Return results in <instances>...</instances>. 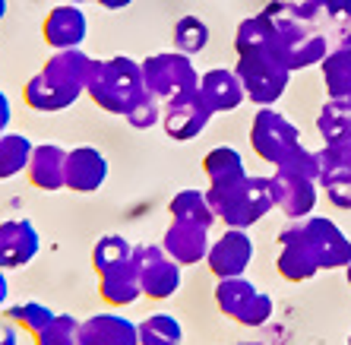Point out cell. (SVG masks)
<instances>
[{"instance_id": "6da1fadb", "label": "cell", "mask_w": 351, "mask_h": 345, "mask_svg": "<svg viewBox=\"0 0 351 345\" xmlns=\"http://www.w3.org/2000/svg\"><path fill=\"white\" fill-rule=\"evenodd\" d=\"M95 58L86 54L82 48L51 51L41 70L23 86V102L38 115H58L73 108L86 95L89 73Z\"/></svg>"}, {"instance_id": "7a4b0ae2", "label": "cell", "mask_w": 351, "mask_h": 345, "mask_svg": "<svg viewBox=\"0 0 351 345\" xmlns=\"http://www.w3.org/2000/svg\"><path fill=\"white\" fill-rule=\"evenodd\" d=\"M269 25V45L266 51L276 54L288 70H301V67H313L326 58V35L301 13V7L276 0L260 13Z\"/></svg>"}, {"instance_id": "3957f363", "label": "cell", "mask_w": 351, "mask_h": 345, "mask_svg": "<svg viewBox=\"0 0 351 345\" xmlns=\"http://www.w3.org/2000/svg\"><path fill=\"white\" fill-rule=\"evenodd\" d=\"M86 95H89L105 115L127 117L130 108L146 95V82H143V67H139V60L127 58V54L105 58V60L95 58Z\"/></svg>"}, {"instance_id": "277c9868", "label": "cell", "mask_w": 351, "mask_h": 345, "mask_svg": "<svg viewBox=\"0 0 351 345\" xmlns=\"http://www.w3.org/2000/svg\"><path fill=\"white\" fill-rule=\"evenodd\" d=\"M209 203H213L219 222H225V228H254L260 219L269 215L272 206V193H269V178H256L247 174L234 184L225 187H206Z\"/></svg>"}, {"instance_id": "5b68a950", "label": "cell", "mask_w": 351, "mask_h": 345, "mask_svg": "<svg viewBox=\"0 0 351 345\" xmlns=\"http://www.w3.org/2000/svg\"><path fill=\"white\" fill-rule=\"evenodd\" d=\"M234 73L241 76V86H244L247 99L260 108H269L285 95L291 70L276 54H269V51L263 48V51H254V54H237Z\"/></svg>"}, {"instance_id": "8992f818", "label": "cell", "mask_w": 351, "mask_h": 345, "mask_svg": "<svg viewBox=\"0 0 351 345\" xmlns=\"http://www.w3.org/2000/svg\"><path fill=\"white\" fill-rule=\"evenodd\" d=\"M215 307H219L228 320L241 323V326H263L272 320V298L256 288L247 276H234V279H219L215 282Z\"/></svg>"}, {"instance_id": "52a82bcc", "label": "cell", "mask_w": 351, "mask_h": 345, "mask_svg": "<svg viewBox=\"0 0 351 345\" xmlns=\"http://www.w3.org/2000/svg\"><path fill=\"white\" fill-rule=\"evenodd\" d=\"M143 67V82L152 95H158L162 102H171L184 92H193L199 86V73L193 67L190 54H180V51H158V54H149L146 60H139Z\"/></svg>"}, {"instance_id": "ba28073f", "label": "cell", "mask_w": 351, "mask_h": 345, "mask_svg": "<svg viewBox=\"0 0 351 345\" xmlns=\"http://www.w3.org/2000/svg\"><path fill=\"white\" fill-rule=\"evenodd\" d=\"M133 266L139 272L143 298H149V301H168L180 292V282H184L180 270L184 266L174 263L162 244H136L133 247Z\"/></svg>"}, {"instance_id": "9c48e42d", "label": "cell", "mask_w": 351, "mask_h": 345, "mask_svg": "<svg viewBox=\"0 0 351 345\" xmlns=\"http://www.w3.org/2000/svg\"><path fill=\"white\" fill-rule=\"evenodd\" d=\"M298 143H301V133L282 111H276V108H260L256 111L254 123H250V149L263 162H269L276 168L285 158L288 149H294Z\"/></svg>"}, {"instance_id": "30bf717a", "label": "cell", "mask_w": 351, "mask_h": 345, "mask_svg": "<svg viewBox=\"0 0 351 345\" xmlns=\"http://www.w3.org/2000/svg\"><path fill=\"white\" fill-rule=\"evenodd\" d=\"M254 238L247 228H228L225 235L209 244V254H206V266L215 279H234V276H247L250 263H254Z\"/></svg>"}, {"instance_id": "8fae6325", "label": "cell", "mask_w": 351, "mask_h": 345, "mask_svg": "<svg viewBox=\"0 0 351 345\" xmlns=\"http://www.w3.org/2000/svg\"><path fill=\"white\" fill-rule=\"evenodd\" d=\"M213 117H215V111L206 105L199 89H193V92H184V95H178V99H171V102H165L162 127L171 140L190 143L209 127Z\"/></svg>"}, {"instance_id": "7c38bea8", "label": "cell", "mask_w": 351, "mask_h": 345, "mask_svg": "<svg viewBox=\"0 0 351 345\" xmlns=\"http://www.w3.org/2000/svg\"><path fill=\"white\" fill-rule=\"evenodd\" d=\"M276 270L285 282H311L319 272L317 254L304 238V225L291 222L285 231H278V257Z\"/></svg>"}, {"instance_id": "4fadbf2b", "label": "cell", "mask_w": 351, "mask_h": 345, "mask_svg": "<svg viewBox=\"0 0 351 345\" xmlns=\"http://www.w3.org/2000/svg\"><path fill=\"white\" fill-rule=\"evenodd\" d=\"M304 238L317 254L319 272L323 270H345L351 263V241L345 238V231L323 215H307L304 219Z\"/></svg>"}, {"instance_id": "5bb4252c", "label": "cell", "mask_w": 351, "mask_h": 345, "mask_svg": "<svg viewBox=\"0 0 351 345\" xmlns=\"http://www.w3.org/2000/svg\"><path fill=\"white\" fill-rule=\"evenodd\" d=\"M86 35H89V16L80 3H58L48 10V16L41 23V38L51 51L82 48Z\"/></svg>"}, {"instance_id": "9a60e30c", "label": "cell", "mask_w": 351, "mask_h": 345, "mask_svg": "<svg viewBox=\"0 0 351 345\" xmlns=\"http://www.w3.org/2000/svg\"><path fill=\"white\" fill-rule=\"evenodd\" d=\"M41 235L32 219H7L0 222V270H23L38 257Z\"/></svg>"}, {"instance_id": "2e32d148", "label": "cell", "mask_w": 351, "mask_h": 345, "mask_svg": "<svg viewBox=\"0 0 351 345\" xmlns=\"http://www.w3.org/2000/svg\"><path fill=\"white\" fill-rule=\"evenodd\" d=\"M108 181V158L95 146H73L66 149L64 168V190L73 193H95Z\"/></svg>"}, {"instance_id": "e0dca14e", "label": "cell", "mask_w": 351, "mask_h": 345, "mask_svg": "<svg viewBox=\"0 0 351 345\" xmlns=\"http://www.w3.org/2000/svg\"><path fill=\"white\" fill-rule=\"evenodd\" d=\"M80 345H139V323L117 311L92 313L80 323Z\"/></svg>"}, {"instance_id": "ac0fdd59", "label": "cell", "mask_w": 351, "mask_h": 345, "mask_svg": "<svg viewBox=\"0 0 351 345\" xmlns=\"http://www.w3.org/2000/svg\"><path fill=\"white\" fill-rule=\"evenodd\" d=\"M269 193L272 206L282 209L291 222L307 219L313 213V206H317V181H307V178H291V174L276 171L269 178Z\"/></svg>"}, {"instance_id": "d6986e66", "label": "cell", "mask_w": 351, "mask_h": 345, "mask_svg": "<svg viewBox=\"0 0 351 345\" xmlns=\"http://www.w3.org/2000/svg\"><path fill=\"white\" fill-rule=\"evenodd\" d=\"M209 231L213 228H203V225H193V222H174L171 219V225L165 228V238H162L165 254L180 266L203 263L206 254H209V244H213Z\"/></svg>"}, {"instance_id": "ffe728a7", "label": "cell", "mask_w": 351, "mask_h": 345, "mask_svg": "<svg viewBox=\"0 0 351 345\" xmlns=\"http://www.w3.org/2000/svg\"><path fill=\"white\" fill-rule=\"evenodd\" d=\"M199 95L206 99V105L213 108L215 115H225V111H234V108L244 105V86H241V76L228 67H213L199 73Z\"/></svg>"}, {"instance_id": "44dd1931", "label": "cell", "mask_w": 351, "mask_h": 345, "mask_svg": "<svg viewBox=\"0 0 351 345\" xmlns=\"http://www.w3.org/2000/svg\"><path fill=\"white\" fill-rule=\"evenodd\" d=\"M64 168H66V149L58 143H41L32 149L29 168H25V181L32 184L35 190L54 193L64 190Z\"/></svg>"}, {"instance_id": "7402d4cb", "label": "cell", "mask_w": 351, "mask_h": 345, "mask_svg": "<svg viewBox=\"0 0 351 345\" xmlns=\"http://www.w3.org/2000/svg\"><path fill=\"white\" fill-rule=\"evenodd\" d=\"M98 295L108 307H130L133 301L143 298V285H139V272L133 266V257L127 263H117L111 270L98 272Z\"/></svg>"}, {"instance_id": "603a6c76", "label": "cell", "mask_w": 351, "mask_h": 345, "mask_svg": "<svg viewBox=\"0 0 351 345\" xmlns=\"http://www.w3.org/2000/svg\"><path fill=\"white\" fill-rule=\"evenodd\" d=\"M301 13L323 35H342V48L351 45V0H307V3H301Z\"/></svg>"}, {"instance_id": "cb8c5ba5", "label": "cell", "mask_w": 351, "mask_h": 345, "mask_svg": "<svg viewBox=\"0 0 351 345\" xmlns=\"http://www.w3.org/2000/svg\"><path fill=\"white\" fill-rule=\"evenodd\" d=\"M168 215L174 222H193V225H203V228H213L219 222L213 203H209V193L206 190H196V187H187V190H178L168 203Z\"/></svg>"}, {"instance_id": "d4e9b609", "label": "cell", "mask_w": 351, "mask_h": 345, "mask_svg": "<svg viewBox=\"0 0 351 345\" xmlns=\"http://www.w3.org/2000/svg\"><path fill=\"white\" fill-rule=\"evenodd\" d=\"M203 174L209 181V187H225V184H234L241 178H247L250 171L244 165V156L234 146H215L203 158Z\"/></svg>"}, {"instance_id": "484cf974", "label": "cell", "mask_w": 351, "mask_h": 345, "mask_svg": "<svg viewBox=\"0 0 351 345\" xmlns=\"http://www.w3.org/2000/svg\"><path fill=\"white\" fill-rule=\"evenodd\" d=\"M35 143L25 136V133H0V181H10V178H19L29 168V158H32Z\"/></svg>"}, {"instance_id": "4316f807", "label": "cell", "mask_w": 351, "mask_h": 345, "mask_svg": "<svg viewBox=\"0 0 351 345\" xmlns=\"http://www.w3.org/2000/svg\"><path fill=\"white\" fill-rule=\"evenodd\" d=\"M323 67V80H326V92L329 99H345L351 95V45L335 48L332 54L319 60Z\"/></svg>"}, {"instance_id": "83f0119b", "label": "cell", "mask_w": 351, "mask_h": 345, "mask_svg": "<svg viewBox=\"0 0 351 345\" xmlns=\"http://www.w3.org/2000/svg\"><path fill=\"white\" fill-rule=\"evenodd\" d=\"M317 130L323 136V143L342 140V136H351V95L345 99H329L323 105L317 117Z\"/></svg>"}, {"instance_id": "f1b7e54d", "label": "cell", "mask_w": 351, "mask_h": 345, "mask_svg": "<svg viewBox=\"0 0 351 345\" xmlns=\"http://www.w3.org/2000/svg\"><path fill=\"white\" fill-rule=\"evenodd\" d=\"M139 345H184V326L171 313H149L139 320Z\"/></svg>"}, {"instance_id": "f546056e", "label": "cell", "mask_w": 351, "mask_h": 345, "mask_svg": "<svg viewBox=\"0 0 351 345\" xmlns=\"http://www.w3.org/2000/svg\"><path fill=\"white\" fill-rule=\"evenodd\" d=\"M319 162V181L326 184L329 178H342V174H351V136H342V140H332L317 152Z\"/></svg>"}, {"instance_id": "4dcf8cb0", "label": "cell", "mask_w": 351, "mask_h": 345, "mask_svg": "<svg viewBox=\"0 0 351 345\" xmlns=\"http://www.w3.org/2000/svg\"><path fill=\"white\" fill-rule=\"evenodd\" d=\"M130 257H133V244L123 235H101L92 244V270L105 272L117 263H127Z\"/></svg>"}, {"instance_id": "1f68e13d", "label": "cell", "mask_w": 351, "mask_h": 345, "mask_svg": "<svg viewBox=\"0 0 351 345\" xmlns=\"http://www.w3.org/2000/svg\"><path fill=\"white\" fill-rule=\"evenodd\" d=\"M80 323L73 313H54L45 326L35 333V345H80Z\"/></svg>"}, {"instance_id": "d6a6232c", "label": "cell", "mask_w": 351, "mask_h": 345, "mask_svg": "<svg viewBox=\"0 0 351 345\" xmlns=\"http://www.w3.org/2000/svg\"><path fill=\"white\" fill-rule=\"evenodd\" d=\"M206 45H209V25L199 16H180L178 23H174V51L193 58Z\"/></svg>"}, {"instance_id": "836d02e7", "label": "cell", "mask_w": 351, "mask_h": 345, "mask_svg": "<svg viewBox=\"0 0 351 345\" xmlns=\"http://www.w3.org/2000/svg\"><path fill=\"white\" fill-rule=\"evenodd\" d=\"M54 307H48V305H41V301H19V305H10L7 307V320L10 323H16L19 329H25L29 336H35L45 323L54 317Z\"/></svg>"}, {"instance_id": "e575fe53", "label": "cell", "mask_w": 351, "mask_h": 345, "mask_svg": "<svg viewBox=\"0 0 351 345\" xmlns=\"http://www.w3.org/2000/svg\"><path fill=\"white\" fill-rule=\"evenodd\" d=\"M278 174H291V178H307V181H319V162H317V152L298 143L294 149H288L285 158L276 165Z\"/></svg>"}, {"instance_id": "d590c367", "label": "cell", "mask_w": 351, "mask_h": 345, "mask_svg": "<svg viewBox=\"0 0 351 345\" xmlns=\"http://www.w3.org/2000/svg\"><path fill=\"white\" fill-rule=\"evenodd\" d=\"M266 45H269V25H266V19L260 13L237 25V32H234L237 54H254V51H263Z\"/></svg>"}, {"instance_id": "8d00e7d4", "label": "cell", "mask_w": 351, "mask_h": 345, "mask_svg": "<svg viewBox=\"0 0 351 345\" xmlns=\"http://www.w3.org/2000/svg\"><path fill=\"white\" fill-rule=\"evenodd\" d=\"M162 115H165V102L146 89V95H143V99L130 108L127 123H130V127H136V130H152L156 123H162Z\"/></svg>"}, {"instance_id": "74e56055", "label": "cell", "mask_w": 351, "mask_h": 345, "mask_svg": "<svg viewBox=\"0 0 351 345\" xmlns=\"http://www.w3.org/2000/svg\"><path fill=\"white\" fill-rule=\"evenodd\" d=\"M323 187H326V197H329L332 206H339V209H351V174L329 178Z\"/></svg>"}, {"instance_id": "f35d334b", "label": "cell", "mask_w": 351, "mask_h": 345, "mask_svg": "<svg viewBox=\"0 0 351 345\" xmlns=\"http://www.w3.org/2000/svg\"><path fill=\"white\" fill-rule=\"evenodd\" d=\"M10 121H13V105H10V95L0 89V133L10 130Z\"/></svg>"}, {"instance_id": "ab89813d", "label": "cell", "mask_w": 351, "mask_h": 345, "mask_svg": "<svg viewBox=\"0 0 351 345\" xmlns=\"http://www.w3.org/2000/svg\"><path fill=\"white\" fill-rule=\"evenodd\" d=\"M0 345H19V326L10 320H0Z\"/></svg>"}, {"instance_id": "60d3db41", "label": "cell", "mask_w": 351, "mask_h": 345, "mask_svg": "<svg viewBox=\"0 0 351 345\" xmlns=\"http://www.w3.org/2000/svg\"><path fill=\"white\" fill-rule=\"evenodd\" d=\"M101 10H111V13H117V10H127L133 3V0H95Z\"/></svg>"}, {"instance_id": "b9f144b4", "label": "cell", "mask_w": 351, "mask_h": 345, "mask_svg": "<svg viewBox=\"0 0 351 345\" xmlns=\"http://www.w3.org/2000/svg\"><path fill=\"white\" fill-rule=\"evenodd\" d=\"M10 301V279H7V270H0V307H7Z\"/></svg>"}, {"instance_id": "7bdbcfd3", "label": "cell", "mask_w": 351, "mask_h": 345, "mask_svg": "<svg viewBox=\"0 0 351 345\" xmlns=\"http://www.w3.org/2000/svg\"><path fill=\"white\" fill-rule=\"evenodd\" d=\"M7 7H10L7 0H0V23H3V16H7Z\"/></svg>"}, {"instance_id": "ee69618b", "label": "cell", "mask_w": 351, "mask_h": 345, "mask_svg": "<svg viewBox=\"0 0 351 345\" xmlns=\"http://www.w3.org/2000/svg\"><path fill=\"white\" fill-rule=\"evenodd\" d=\"M345 279H348V285H351V263L345 266Z\"/></svg>"}, {"instance_id": "f6af8a7d", "label": "cell", "mask_w": 351, "mask_h": 345, "mask_svg": "<svg viewBox=\"0 0 351 345\" xmlns=\"http://www.w3.org/2000/svg\"><path fill=\"white\" fill-rule=\"evenodd\" d=\"M66 3H86V0H66Z\"/></svg>"}, {"instance_id": "bcb514c9", "label": "cell", "mask_w": 351, "mask_h": 345, "mask_svg": "<svg viewBox=\"0 0 351 345\" xmlns=\"http://www.w3.org/2000/svg\"><path fill=\"white\" fill-rule=\"evenodd\" d=\"M345 345H351V336H348V342H345Z\"/></svg>"}]
</instances>
